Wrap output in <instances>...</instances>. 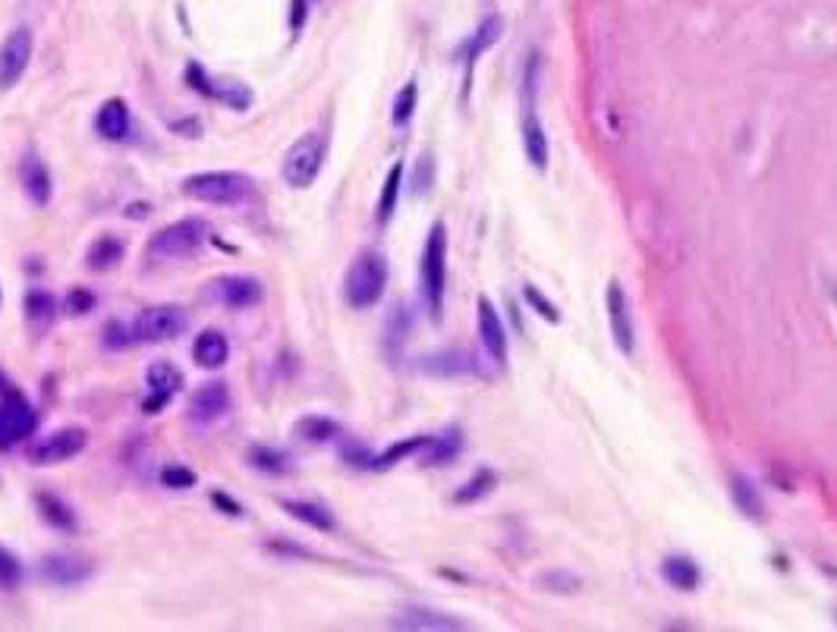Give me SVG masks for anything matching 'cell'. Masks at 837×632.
<instances>
[{
	"label": "cell",
	"instance_id": "cell-1",
	"mask_svg": "<svg viewBox=\"0 0 837 632\" xmlns=\"http://www.w3.org/2000/svg\"><path fill=\"white\" fill-rule=\"evenodd\" d=\"M538 82H542V61L536 51H529L523 67V82H519V114H523V148L526 157L536 170H548L551 151H548V136L538 120Z\"/></svg>",
	"mask_w": 837,
	"mask_h": 632
},
{
	"label": "cell",
	"instance_id": "cell-2",
	"mask_svg": "<svg viewBox=\"0 0 837 632\" xmlns=\"http://www.w3.org/2000/svg\"><path fill=\"white\" fill-rule=\"evenodd\" d=\"M183 195L202 205L214 208H236L252 195L255 183L252 176L240 174V170H205V174H193L180 183Z\"/></svg>",
	"mask_w": 837,
	"mask_h": 632
},
{
	"label": "cell",
	"instance_id": "cell-3",
	"mask_svg": "<svg viewBox=\"0 0 837 632\" xmlns=\"http://www.w3.org/2000/svg\"><path fill=\"white\" fill-rule=\"evenodd\" d=\"M387 278H391V268L387 259L378 249H362L347 268L344 278V299L349 308H372L381 302L387 289Z\"/></svg>",
	"mask_w": 837,
	"mask_h": 632
},
{
	"label": "cell",
	"instance_id": "cell-4",
	"mask_svg": "<svg viewBox=\"0 0 837 632\" xmlns=\"http://www.w3.org/2000/svg\"><path fill=\"white\" fill-rule=\"evenodd\" d=\"M419 280L428 315H432L434 325H441V318H444V289H447V227L441 221L432 223V230L425 236Z\"/></svg>",
	"mask_w": 837,
	"mask_h": 632
},
{
	"label": "cell",
	"instance_id": "cell-5",
	"mask_svg": "<svg viewBox=\"0 0 837 632\" xmlns=\"http://www.w3.org/2000/svg\"><path fill=\"white\" fill-rule=\"evenodd\" d=\"M211 227L202 217H183L167 227H161L145 246V261H183L193 259L202 246L208 242Z\"/></svg>",
	"mask_w": 837,
	"mask_h": 632
},
{
	"label": "cell",
	"instance_id": "cell-6",
	"mask_svg": "<svg viewBox=\"0 0 837 632\" xmlns=\"http://www.w3.org/2000/svg\"><path fill=\"white\" fill-rule=\"evenodd\" d=\"M328 157V139L321 133H306L300 136L293 145L287 148L281 164L283 183L293 189H309L315 180L321 176V167H325Z\"/></svg>",
	"mask_w": 837,
	"mask_h": 632
},
{
	"label": "cell",
	"instance_id": "cell-7",
	"mask_svg": "<svg viewBox=\"0 0 837 632\" xmlns=\"http://www.w3.org/2000/svg\"><path fill=\"white\" fill-rule=\"evenodd\" d=\"M133 327L136 344H170V340L183 337L189 327V315L183 306H174V302H157V306H148L129 321Z\"/></svg>",
	"mask_w": 837,
	"mask_h": 632
},
{
	"label": "cell",
	"instance_id": "cell-8",
	"mask_svg": "<svg viewBox=\"0 0 837 632\" xmlns=\"http://www.w3.org/2000/svg\"><path fill=\"white\" fill-rule=\"evenodd\" d=\"M35 428H38L35 406L29 403V397L23 391H16L10 384L0 393V450H10L19 440L32 438Z\"/></svg>",
	"mask_w": 837,
	"mask_h": 632
},
{
	"label": "cell",
	"instance_id": "cell-9",
	"mask_svg": "<svg viewBox=\"0 0 837 632\" xmlns=\"http://www.w3.org/2000/svg\"><path fill=\"white\" fill-rule=\"evenodd\" d=\"M85 447H89V431H85L82 425L57 428L48 438L35 440V444L29 447V463L32 466H61V463H70L72 457H79Z\"/></svg>",
	"mask_w": 837,
	"mask_h": 632
},
{
	"label": "cell",
	"instance_id": "cell-10",
	"mask_svg": "<svg viewBox=\"0 0 837 632\" xmlns=\"http://www.w3.org/2000/svg\"><path fill=\"white\" fill-rule=\"evenodd\" d=\"M265 283L252 274H224V278L208 283V296L224 308H233V312H243V308H255L265 302Z\"/></svg>",
	"mask_w": 837,
	"mask_h": 632
},
{
	"label": "cell",
	"instance_id": "cell-11",
	"mask_svg": "<svg viewBox=\"0 0 837 632\" xmlns=\"http://www.w3.org/2000/svg\"><path fill=\"white\" fill-rule=\"evenodd\" d=\"M32 51H35V38H32L29 25H16L4 38V44H0V91H10L23 79V72L32 63Z\"/></svg>",
	"mask_w": 837,
	"mask_h": 632
},
{
	"label": "cell",
	"instance_id": "cell-12",
	"mask_svg": "<svg viewBox=\"0 0 837 632\" xmlns=\"http://www.w3.org/2000/svg\"><path fill=\"white\" fill-rule=\"evenodd\" d=\"M604 308H608L611 340H614L617 350H621L623 355H633V350H636V327H633L630 299H627V289H623L621 280H608V289H604Z\"/></svg>",
	"mask_w": 837,
	"mask_h": 632
},
{
	"label": "cell",
	"instance_id": "cell-13",
	"mask_svg": "<svg viewBox=\"0 0 837 632\" xmlns=\"http://www.w3.org/2000/svg\"><path fill=\"white\" fill-rule=\"evenodd\" d=\"M230 406H233V400H230V387L224 384V381H208V384H202L199 391L189 397L186 421L195 428H208V425H214V421H221L224 416H227Z\"/></svg>",
	"mask_w": 837,
	"mask_h": 632
},
{
	"label": "cell",
	"instance_id": "cell-14",
	"mask_svg": "<svg viewBox=\"0 0 837 632\" xmlns=\"http://www.w3.org/2000/svg\"><path fill=\"white\" fill-rule=\"evenodd\" d=\"M145 384H148V393L151 397L142 403V410L148 412V416H155L157 410H164V406L174 400V393L183 391V384H186V378H183V372L174 365V362H151L148 368H145Z\"/></svg>",
	"mask_w": 837,
	"mask_h": 632
},
{
	"label": "cell",
	"instance_id": "cell-15",
	"mask_svg": "<svg viewBox=\"0 0 837 632\" xmlns=\"http://www.w3.org/2000/svg\"><path fill=\"white\" fill-rule=\"evenodd\" d=\"M476 321H479V340H482L485 353L491 355L494 365H507V350H510L507 327H504V321H500L494 302L485 299V296H479V302H476Z\"/></svg>",
	"mask_w": 837,
	"mask_h": 632
},
{
	"label": "cell",
	"instance_id": "cell-16",
	"mask_svg": "<svg viewBox=\"0 0 837 632\" xmlns=\"http://www.w3.org/2000/svg\"><path fill=\"white\" fill-rule=\"evenodd\" d=\"M19 183H23V193L29 195V202L35 208H44L51 202V195H54L51 170L35 148H29L23 157H19Z\"/></svg>",
	"mask_w": 837,
	"mask_h": 632
},
{
	"label": "cell",
	"instance_id": "cell-17",
	"mask_svg": "<svg viewBox=\"0 0 837 632\" xmlns=\"http://www.w3.org/2000/svg\"><path fill=\"white\" fill-rule=\"evenodd\" d=\"M91 572H95V563L82 554H48L42 561V576L48 579V582L61 585V589L82 585Z\"/></svg>",
	"mask_w": 837,
	"mask_h": 632
},
{
	"label": "cell",
	"instance_id": "cell-18",
	"mask_svg": "<svg viewBox=\"0 0 837 632\" xmlns=\"http://www.w3.org/2000/svg\"><path fill=\"white\" fill-rule=\"evenodd\" d=\"M25 308V327H29L32 337H44V334L54 327L57 321V299L42 287H32L23 299Z\"/></svg>",
	"mask_w": 837,
	"mask_h": 632
},
{
	"label": "cell",
	"instance_id": "cell-19",
	"mask_svg": "<svg viewBox=\"0 0 837 632\" xmlns=\"http://www.w3.org/2000/svg\"><path fill=\"white\" fill-rule=\"evenodd\" d=\"M95 129L101 139L123 142L129 136V104L123 101V98H108V101L98 108Z\"/></svg>",
	"mask_w": 837,
	"mask_h": 632
},
{
	"label": "cell",
	"instance_id": "cell-20",
	"mask_svg": "<svg viewBox=\"0 0 837 632\" xmlns=\"http://www.w3.org/2000/svg\"><path fill=\"white\" fill-rule=\"evenodd\" d=\"M193 359L199 368H208V372H214V368H224L230 359V340L224 331H217V327H205V331L195 337L193 344Z\"/></svg>",
	"mask_w": 837,
	"mask_h": 632
},
{
	"label": "cell",
	"instance_id": "cell-21",
	"mask_svg": "<svg viewBox=\"0 0 837 632\" xmlns=\"http://www.w3.org/2000/svg\"><path fill=\"white\" fill-rule=\"evenodd\" d=\"M479 362L472 359L470 353H460V350H444V353H434V355H425L422 359V368H425L428 374H441V378H457V374H476L479 372Z\"/></svg>",
	"mask_w": 837,
	"mask_h": 632
},
{
	"label": "cell",
	"instance_id": "cell-22",
	"mask_svg": "<svg viewBox=\"0 0 837 632\" xmlns=\"http://www.w3.org/2000/svg\"><path fill=\"white\" fill-rule=\"evenodd\" d=\"M35 506H38V513H42L44 523L54 525L57 532H76V510H72L63 497H57L54 491H38Z\"/></svg>",
	"mask_w": 837,
	"mask_h": 632
},
{
	"label": "cell",
	"instance_id": "cell-23",
	"mask_svg": "<svg viewBox=\"0 0 837 632\" xmlns=\"http://www.w3.org/2000/svg\"><path fill=\"white\" fill-rule=\"evenodd\" d=\"M281 506L293 519L306 523L309 529H315V532H334V529H338V519H334V513L328 510V506H321V504H312V500H281Z\"/></svg>",
	"mask_w": 837,
	"mask_h": 632
},
{
	"label": "cell",
	"instance_id": "cell-24",
	"mask_svg": "<svg viewBox=\"0 0 837 632\" xmlns=\"http://www.w3.org/2000/svg\"><path fill=\"white\" fill-rule=\"evenodd\" d=\"M123 252H127L123 240L104 233V236H98V240L89 246V252H85V265H89V271H110V268L120 265Z\"/></svg>",
	"mask_w": 837,
	"mask_h": 632
},
{
	"label": "cell",
	"instance_id": "cell-25",
	"mask_svg": "<svg viewBox=\"0 0 837 632\" xmlns=\"http://www.w3.org/2000/svg\"><path fill=\"white\" fill-rule=\"evenodd\" d=\"M500 32H504V23H500L498 13H491V16L482 19V25L476 29V35H472L470 42H466V48H463V54H466V70L476 67L479 57H482L485 51H491L494 44H498Z\"/></svg>",
	"mask_w": 837,
	"mask_h": 632
},
{
	"label": "cell",
	"instance_id": "cell-26",
	"mask_svg": "<svg viewBox=\"0 0 837 632\" xmlns=\"http://www.w3.org/2000/svg\"><path fill=\"white\" fill-rule=\"evenodd\" d=\"M661 572L677 591H696L699 582H702V572H699L696 561L687 554H671L668 561L661 563Z\"/></svg>",
	"mask_w": 837,
	"mask_h": 632
},
{
	"label": "cell",
	"instance_id": "cell-27",
	"mask_svg": "<svg viewBox=\"0 0 837 632\" xmlns=\"http://www.w3.org/2000/svg\"><path fill=\"white\" fill-rule=\"evenodd\" d=\"M246 457H249V466L265 472V476H287V472L293 469V457H290L287 450H281V447L252 444Z\"/></svg>",
	"mask_w": 837,
	"mask_h": 632
},
{
	"label": "cell",
	"instance_id": "cell-28",
	"mask_svg": "<svg viewBox=\"0 0 837 632\" xmlns=\"http://www.w3.org/2000/svg\"><path fill=\"white\" fill-rule=\"evenodd\" d=\"M394 627L397 629H441V632H447V629H463V623L453 620V617H447V614L425 610V608H410L394 620Z\"/></svg>",
	"mask_w": 837,
	"mask_h": 632
},
{
	"label": "cell",
	"instance_id": "cell-29",
	"mask_svg": "<svg viewBox=\"0 0 837 632\" xmlns=\"http://www.w3.org/2000/svg\"><path fill=\"white\" fill-rule=\"evenodd\" d=\"M460 450H463V431H460V428H447L441 438L428 440L422 466H444V463H451V459H457Z\"/></svg>",
	"mask_w": 837,
	"mask_h": 632
},
{
	"label": "cell",
	"instance_id": "cell-30",
	"mask_svg": "<svg viewBox=\"0 0 837 632\" xmlns=\"http://www.w3.org/2000/svg\"><path fill=\"white\" fill-rule=\"evenodd\" d=\"M428 440H432V438H425V434H416V438L397 440V444H391L385 453H375V457H372V466H368V469H372V472L394 469V466H397V463H404V459H410L413 453L425 450V447H428Z\"/></svg>",
	"mask_w": 837,
	"mask_h": 632
},
{
	"label": "cell",
	"instance_id": "cell-31",
	"mask_svg": "<svg viewBox=\"0 0 837 632\" xmlns=\"http://www.w3.org/2000/svg\"><path fill=\"white\" fill-rule=\"evenodd\" d=\"M293 434L306 444H328L340 438V425L331 416H302L293 425Z\"/></svg>",
	"mask_w": 837,
	"mask_h": 632
},
{
	"label": "cell",
	"instance_id": "cell-32",
	"mask_svg": "<svg viewBox=\"0 0 837 632\" xmlns=\"http://www.w3.org/2000/svg\"><path fill=\"white\" fill-rule=\"evenodd\" d=\"M208 98L211 101L227 104L230 110H246L249 104H252V89L236 82V79H211Z\"/></svg>",
	"mask_w": 837,
	"mask_h": 632
},
{
	"label": "cell",
	"instance_id": "cell-33",
	"mask_svg": "<svg viewBox=\"0 0 837 632\" xmlns=\"http://www.w3.org/2000/svg\"><path fill=\"white\" fill-rule=\"evenodd\" d=\"M498 488V472L491 469V466H482V469L472 472V478L466 485H460L457 494H453V504L466 506V504H476V500L489 497V494Z\"/></svg>",
	"mask_w": 837,
	"mask_h": 632
},
{
	"label": "cell",
	"instance_id": "cell-34",
	"mask_svg": "<svg viewBox=\"0 0 837 632\" xmlns=\"http://www.w3.org/2000/svg\"><path fill=\"white\" fill-rule=\"evenodd\" d=\"M400 183H404V161H397L391 170H387L385 186H381V199H378V208H375V214H378V223H381V227H385V223L394 217V211H397Z\"/></svg>",
	"mask_w": 837,
	"mask_h": 632
},
{
	"label": "cell",
	"instance_id": "cell-35",
	"mask_svg": "<svg viewBox=\"0 0 837 632\" xmlns=\"http://www.w3.org/2000/svg\"><path fill=\"white\" fill-rule=\"evenodd\" d=\"M730 497H734L737 510H743L749 519H762V516H766V504H762L759 491H756V485L749 482L747 476H734V478H730Z\"/></svg>",
	"mask_w": 837,
	"mask_h": 632
},
{
	"label": "cell",
	"instance_id": "cell-36",
	"mask_svg": "<svg viewBox=\"0 0 837 632\" xmlns=\"http://www.w3.org/2000/svg\"><path fill=\"white\" fill-rule=\"evenodd\" d=\"M416 104H419V85L406 82L404 89L397 91V98H394V110H391L394 127H410L413 114H416Z\"/></svg>",
	"mask_w": 837,
	"mask_h": 632
},
{
	"label": "cell",
	"instance_id": "cell-37",
	"mask_svg": "<svg viewBox=\"0 0 837 632\" xmlns=\"http://www.w3.org/2000/svg\"><path fill=\"white\" fill-rule=\"evenodd\" d=\"M19 582H23V563H19V557L10 548L0 544V589L13 591Z\"/></svg>",
	"mask_w": 837,
	"mask_h": 632
},
{
	"label": "cell",
	"instance_id": "cell-38",
	"mask_svg": "<svg viewBox=\"0 0 837 632\" xmlns=\"http://www.w3.org/2000/svg\"><path fill=\"white\" fill-rule=\"evenodd\" d=\"M523 293H526V302H529V306L536 308V312L542 315L545 321H551V325H557V321H560L557 306L548 299V296L542 293V289L536 287V283H526V287H523Z\"/></svg>",
	"mask_w": 837,
	"mask_h": 632
},
{
	"label": "cell",
	"instance_id": "cell-39",
	"mask_svg": "<svg viewBox=\"0 0 837 632\" xmlns=\"http://www.w3.org/2000/svg\"><path fill=\"white\" fill-rule=\"evenodd\" d=\"M104 346L108 350H127V346H133L136 344V337H133V327L129 325H123V321H108L104 325Z\"/></svg>",
	"mask_w": 837,
	"mask_h": 632
},
{
	"label": "cell",
	"instance_id": "cell-40",
	"mask_svg": "<svg viewBox=\"0 0 837 632\" xmlns=\"http://www.w3.org/2000/svg\"><path fill=\"white\" fill-rule=\"evenodd\" d=\"M195 482H199V478H195V472L186 469V466H180V463L164 466V469H161V485H164V488L186 491V488H193Z\"/></svg>",
	"mask_w": 837,
	"mask_h": 632
},
{
	"label": "cell",
	"instance_id": "cell-41",
	"mask_svg": "<svg viewBox=\"0 0 837 632\" xmlns=\"http://www.w3.org/2000/svg\"><path fill=\"white\" fill-rule=\"evenodd\" d=\"M91 306H95V296H91V289L72 287L70 293H67V312L70 315H85Z\"/></svg>",
	"mask_w": 837,
	"mask_h": 632
},
{
	"label": "cell",
	"instance_id": "cell-42",
	"mask_svg": "<svg viewBox=\"0 0 837 632\" xmlns=\"http://www.w3.org/2000/svg\"><path fill=\"white\" fill-rule=\"evenodd\" d=\"M340 457H344L349 466H356V469H368V466H372V457H375V453L368 450V447H362V444H356V440H349Z\"/></svg>",
	"mask_w": 837,
	"mask_h": 632
},
{
	"label": "cell",
	"instance_id": "cell-43",
	"mask_svg": "<svg viewBox=\"0 0 837 632\" xmlns=\"http://www.w3.org/2000/svg\"><path fill=\"white\" fill-rule=\"evenodd\" d=\"M432 183H434V164H432V155H422L419 157V167H416V193L422 195V193H428L432 189Z\"/></svg>",
	"mask_w": 837,
	"mask_h": 632
},
{
	"label": "cell",
	"instance_id": "cell-44",
	"mask_svg": "<svg viewBox=\"0 0 837 632\" xmlns=\"http://www.w3.org/2000/svg\"><path fill=\"white\" fill-rule=\"evenodd\" d=\"M306 25V0H293L290 4V29L300 32Z\"/></svg>",
	"mask_w": 837,
	"mask_h": 632
},
{
	"label": "cell",
	"instance_id": "cell-45",
	"mask_svg": "<svg viewBox=\"0 0 837 632\" xmlns=\"http://www.w3.org/2000/svg\"><path fill=\"white\" fill-rule=\"evenodd\" d=\"M211 500H214V504L221 506V510H230V513H233V516H240V504H233V500H230L227 494L214 491V494H211Z\"/></svg>",
	"mask_w": 837,
	"mask_h": 632
},
{
	"label": "cell",
	"instance_id": "cell-46",
	"mask_svg": "<svg viewBox=\"0 0 837 632\" xmlns=\"http://www.w3.org/2000/svg\"><path fill=\"white\" fill-rule=\"evenodd\" d=\"M6 387H10V381H6V378H4V372H0V393H4Z\"/></svg>",
	"mask_w": 837,
	"mask_h": 632
},
{
	"label": "cell",
	"instance_id": "cell-47",
	"mask_svg": "<svg viewBox=\"0 0 837 632\" xmlns=\"http://www.w3.org/2000/svg\"><path fill=\"white\" fill-rule=\"evenodd\" d=\"M0 302H4V293H0Z\"/></svg>",
	"mask_w": 837,
	"mask_h": 632
}]
</instances>
